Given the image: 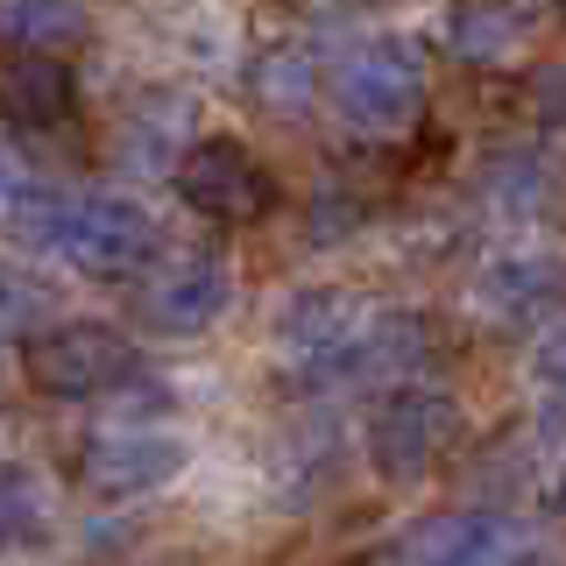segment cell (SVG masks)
<instances>
[{
  "mask_svg": "<svg viewBox=\"0 0 566 566\" xmlns=\"http://www.w3.org/2000/svg\"><path fill=\"white\" fill-rule=\"evenodd\" d=\"M50 517H57V503H50L43 474L22 460H0V545H43Z\"/></svg>",
  "mask_w": 566,
  "mask_h": 566,
  "instance_id": "cell-13",
  "label": "cell"
},
{
  "mask_svg": "<svg viewBox=\"0 0 566 566\" xmlns=\"http://www.w3.org/2000/svg\"><path fill=\"white\" fill-rule=\"evenodd\" d=\"M276 361L305 389L397 382L432 354V326L403 305H368L354 291H297L270 326Z\"/></svg>",
  "mask_w": 566,
  "mask_h": 566,
  "instance_id": "cell-1",
  "label": "cell"
},
{
  "mask_svg": "<svg viewBox=\"0 0 566 566\" xmlns=\"http://www.w3.org/2000/svg\"><path fill=\"white\" fill-rule=\"evenodd\" d=\"M255 93L276 106V114H305V106L318 99V71L297 57V50H276V57H262V78Z\"/></svg>",
  "mask_w": 566,
  "mask_h": 566,
  "instance_id": "cell-17",
  "label": "cell"
},
{
  "mask_svg": "<svg viewBox=\"0 0 566 566\" xmlns=\"http://www.w3.org/2000/svg\"><path fill=\"white\" fill-rule=\"evenodd\" d=\"M517 35H524V14L510 8V0H460L453 22H447V43H453L468 64L510 57V50H517Z\"/></svg>",
  "mask_w": 566,
  "mask_h": 566,
  "instance_id": "cell-14",
  "label": "cell"
},
{
  "mask_svg": "<svg viewBox=\"0 0 566 566\" xmlns=\"http://www.w3.org/2000/svg\"><path fill=\"white\" fill-rule=\"evenodd\" d=\"M474 312L489 318V326L517 333V326H538L545 312L566 297V255L553 248H503L495 262L474 270Z\"/></svg>",
  "mask_w": 566,
  "mask_h": 566,
  "instance_id": "cell-10",
  "label": "cell"
},
{
  "mask_svg": "<svg viewBox=\"0 0 566 566\" xmlns=\"http://www.w3.org/2000/svg\"><path fill=\"white\" fill-rule=\"evenodd\" d=\"M191 439L170 424H106L99 439H85V482L99 495H149L185 474Z\"/></svg>",
  "mask_w": 566,
  "mask_h": 566,
  "instance_id": "cell-9",
  "label": "cell"
},
{
  "mask_svg": "<svg viewBox=\"0 0 566 566\" xmlns=\"http://www.w3.org/2000/svg\"><path fill=\"white\" fill-rule=\"evenodd\" d=\"M14 199V170H8V156H0V206Z\"/></svg>",
  "mask_w": 566,
  "mask_h": 566,
  "instance_id": "cell-21",
  "label": "cell"
},
{
  "mask_svg": "<svg viewBox=\"0 0 566 566\" xmlns=\"http://www.w3.org/2000/svg\"><path fill=\"white\" fill-rule=\"evenodd\" d=\"M135 312H142V326L170 333V340H191V333L220 326L234 312V262L227 255H170L164 270L142 283Z\"/></svg>",
  "mask_w": 566,
  "mask_h": 566,
  "instance_id": "cell-7",
  "label": "cell"
},
{
  "mask_svg": "<svg viewBox=\"0 0 566 566\" xmlns=\"http://www.w3.org/2000/svg\"><path fill=\"white\" fill-rule=\"evenodd\" d=\"M170 185H177V199L212 227H248V220H262V212L276 206V170L234 135H199L185 156H177Z\"/></svg>",
  "mask_w": 566,
  "mask_h": 566,
  "instance_id": "cell-5",
  "label": "cell"
},
{
  "mask_svg": "<svg viewBox=\"0 0 566 566\" xmlns=\"http://www.w3.org/2000/svg\"><path fill=\"white\" fill-rule=\"evenodd\" d=\"M142 354L128 347V333L99 326V318H64V326H35L29 333V382L43 397H106V389L135 382Z\"/></svg>",
  "mask_w": 566,
  "mask_h": 566,
  "instance_id": "cell-4",
  "label": "cell"
},
{
  "mask_svg": "<svg viewBox=\"0 0 566 566\" xmlns=\"http://www.w3.org/2000/svg\"><path fill=\"white\" fill-rule=\"evenodd\" d=\"M553 510L566 517V460H559V474H553Z\"/></svg>",
  "mask_w": 566,
  "mask_h": 566,
  "instance_id": "cell-20",
  "label": "cell"
},
{
  "mask_svg": "<svg viewBox=\"0 0 566 566\" xmlns=\"http://www.w3.org/2000/svg\"><path fill=\"white\" fill-rule=\"evenodd\" d=\"M531 99H538V120H545V128H566V71H545V78L531 85Z\"/></svg>",
  "mask_w": 566,
  "mask_h": 566,
  "instance_id": "cell-19",
  "label": "cell"
},
{
  "mask_svg": "<svg viewBox=\"0 0 566 566\" xmlns=\"http://www.w3.org/2000/svg\"><path fill=\"white\" fill-rule=\"evenodd\" d=\"M531 397L545 403V418H566V326H553L531 354Z\"/></svg>",
  "mask_w": 566,
  "mask_h": 566,
  "instance_id": "cell-18",
  "label": "cell"
},
{
  "mask_svg": "<svg viewBox=\"0 0 566 566\" xmlns=\"http://www.w3.org/2000/svg\"><path fill=\"white\" fill-rule=\"evenodd\" d=\"M85 35L78 0H0V43L8 50H57Z\"/></svg>",
  "mask_w": 566,
  "mask_h": 566,
  "instance_id": "cell-15",
  "label": "cell"
},
{
  "mask_svg": "<svg viewBox=\"0 0 566 566\" xmlns=\"http://www.w3.org/2000/svg\"><path fill=\"white\" fill-rule=\"evenodd\" d=\"M482 199H489L495 220L531 227L545 206H553V170H545L538 156H495L489 177H482Z\"/></svg>",
  "mask_w": 566,
  "mask_h": 566,
  "instance_id": "cell-12",
  "label": "cell"
},
{
  "mask_svg": "<svg viewBox=\"0 0 566 566\" xmlns=\"http://www.w3.org/2000/svg\"><path fill=\"white\" fill-rule=\"evenodd\" d=\"M14 227L29 248L71 262L85 276H135L156 262L164 227L156 212L128 199V191H43V185H14Z\"/></svg>",
  "mask_w": 566,
  "mask_h": 566,
  "instance_id": "cell-2",
  "label": "cell"
},
{
  "mask_svg": "<svg viewBox=\"0 0 566 566\" xmlns=\"http://www.w3.org/2000/svg\"><path fill=\"white\" fill-rule=\"evenodd\" d=\"M559 14H566V0H559Z\"/></svg>",
  "mask_w": 566,
  "mask_h": 566,
  "instance_id": "cell-22",
  "label": "cell"
},
{
  "mask_svg": "<svg viewBox=\"0 0 566 566\" xmlns=\"http://www.w3.org/2000/svg\"><path fill=\"white\" fill-rule=\"evenodd\" d=\"M50 318V283L29 276L22 262H0V340H29Z\"/></svg>",
  "mask_w": 566,
  "mask_h": 566,
  "instance_id": "cell-16",
  "label": "cell"
},
{
  "mask_svg": "<svg viewBox=\"0 0 566 566\" xmlns=\"http://www.w3.org/2000/svg\"><path fill=\"white\" fill-rule=\"evenodd\" d=\"M389 559H447V566H495V559H524L538 553V538L503 517V510H447V517H418L382 545Z\"/></svg>",
  "mask_w": 566,
  "mask_h": 566,
  "instance_id": "cell-8",
  "label": "cell"
},
{
  "mask_svg": "<svg viewBox=\"0 0 566 566\" xmlns=\"http://www.w3.org/2000/svg\"><path fill=\"white\" fill-rule=\"evenodd\" d=\"M318 99L333 106V120L368 142H403L424 120L432 78H424V50L403 35H361L340 57L318 71Z\"/></svg>",
  "mask_w": 566,
  "mask_h": 566,
  "instance_id": "cell-3",
  "label": "cell"
},
{
  "mask_svg": "<svg viewBox=\"0 0 566 566\" xmlns=\"http://www.w3.org/2000/svg\"><path fill=\"white\" fill-rule=\"evenodd\" d=\"M460 432V403L447 389H424V382H397L382 397V411L368 418V468L382 474V482L411 489L424 474L439 468V453L453 447Z\"/></svg>",
  "mask_w": 566,
  "mask_h": 566,
  "instance_id": "cell-6",
  "label": "cell"
},
{
  "mask_svg": "<svg viewBox=\"0 0 566 566\" xmlns=\"http://www.w3.org/2000/svg\"><path fill=\"white\" fill-rule=\"evenodd\" d=\"M78 120V78L57 50H8L0 57V128L57 135Z\"/></svg>",
  "mask_w": 566,
  "mask_h": 566,
  "instance_id": "cell-11",
  "label": "cell"
}]
</instances>
